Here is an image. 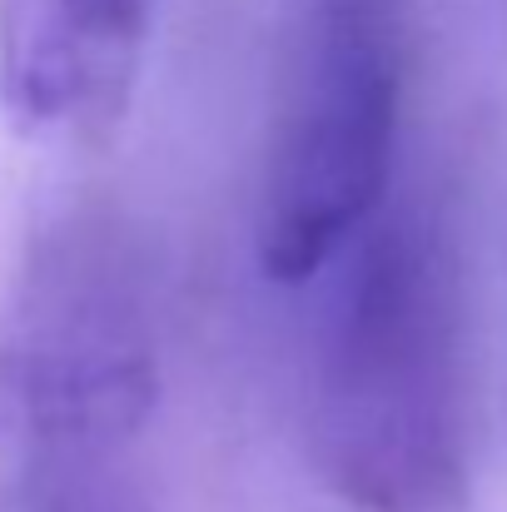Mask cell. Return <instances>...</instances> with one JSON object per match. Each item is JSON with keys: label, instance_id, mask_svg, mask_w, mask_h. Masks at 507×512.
I'll list each match as a JSON object with an SVG mask.
<instances>
[{"label": "cell", "instance_id": "6da1fadb", "mask_svg": "<svg viewBox=\"0 0 507 512\" xmlns=\"http://www.w3.org/2000/svg\"><path fill=\"white\" fill-rule=\"evenodd\" d=\"M314 284L304 438L319 478L358 512H463V284L438 209L393 189Z\"/></svg>", "mask_w": 507, "mask_h": 512}, {"label": "cell", "instance_id": "7a4b0ae2", "mask_svg": "<svg viewBox=\"0 0 507 512\" xmlns=\"http://www.w3.org/2000/svg\"><path fill=\"white\" fill-rule=\"evenodd\" d=\"M140 244L110 219L50 229L0 314V443L15 458H125L160 398Z\"/></svg>", "mask_w": 507, "mask_h": 512}, {"label": "cell", "instance_id": "277c9868", "mask_svg": "<svg viewBox=\"0 0 507 512\" xmlns=\"http://www.w3.org/2000/svg\"><path fill=\"white\" fill-rule=\"evenodd\" d=\"M155 35V0H0V105L25 135L120 130Z\"/></svg>", "mask_w": 507, "mask_h": 512}, {"label": "cell", "instance_id": "5b68a950", "mask_svg": "<svg viewBox=\"0 0 507 512\" xmlns=\"http://www.w3.org/2000/svg\"><path fill=\"white\" fill-rule=\"evenodd\" d=\"M0 512H150L125 458H15Z\"/></svg>", "mask_w": 507, "mask_h": 512}, {"label": "cell", "instance_id": "3957f363", "mask_svg": "<svg viewBox=\"0 0 507 512\" xmlns=\"http://www.w3.org/2000/svg\"><path fill=\"white\" fill-rule=\"evenodd\" d=\"M403 80L408 0H294L254 229L274 284H314L393 194Z\"/></svg>", "mask_w": 507, "mask_h": 512}]
</instances>
